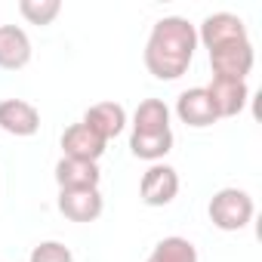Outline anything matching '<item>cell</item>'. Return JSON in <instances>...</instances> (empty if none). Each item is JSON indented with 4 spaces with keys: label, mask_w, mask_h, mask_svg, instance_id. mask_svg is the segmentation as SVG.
Segmentation results:
<instances>
[{
    "label": "cell",
    "mask_w": 262,
    "mask_h": 262,
    "mask_svg": "<svg viewBox=\"0 0 262 262\" xmlns=\"http://www.w3.org/2000/svg\"><path fill=\"white\" fill-rule=\"evenodd\" d=\"M247 40H250V31H247L244 19L234 13H210L198 25V43H204L207 53L228 50V47H237Z\"/></svg>",
    "instance_id": "3957f363"
},
{
    "label": "cell",
    "mask_w": 262,
    "mask_h": 262,
    "mask_svg": "<svg viewBox=\"0 0 262 262\" xmlns=\"http://www.w3.org/2000/svg\"><path fill=\"white\" fill-rule=\"evenodd\" d=\"M28 262H74V253H71V247H65L62 241H40V244L31 250Z\"/></svg>",
    "instance_id": "ac0fdd59"
},
{
    "label": "cell",
    "mask_w": 262,
    "mask_h": 262,
    "mask_svg": "<svg viewBox=\"0 0 262 262\" xmlns=\"http://www.w3.org/2000/svg\"><path fill=\"white\" fill-rule=\"evenodd\" d=\"M129 151L139 161L161 164L173 151V129H167V133H129Z\"/></svg>",
    "instance_id": "5bb4252c"
},
{
    "label": "cell",
    "mask_w": 262,
    "mask_h": 262,
    "mask_svg": "<svg viewBox=\"0 0 262 262\" xmlns=\"http://www.w3.org/2000/svg\"><path fill=\"white\" fill-rule=\"evenodd\" d=\"M105 148H108V142L99 139L86 123H71L65 133H62V158L99 164V158L105 155Z\"/></svg>",
    "instance_id": "8fae6325"
},
{
    "label": "cell",
    "mask_w": 262,
    "mask_h": 262,
    "mask_svg": "<svg viewBox=\"0 0 262 262\" xmlns=\"http://www.w3.org/2000/svg\"><path fill=\"white\" fill-rule=\"evenodd\" d=\"M176 117H179L185 126H191V129H207V126H213L219 117H216V111H213V102H210L207 86H191V90L179 93V99H176Z\"/></svg>",
    "instance_id": "9c48e42d"
},
{
    "label": "cell",
    "mask_w": 262,
    "mask_h": 262,
    "mask_svg": "<svg viewBox=\"0 0 262 262\" xmlns=\"http://www.w3.org/2000/svg\"><path fill=\"white\" fill-rule=\"evenodd\" d=\"M253 65H256V50H253V40L237 43V47H228V50H216V53H210V68H213V77L247 80V74L253 71Z\"/></svg>",
    "instance_id": "52a82bcc"
},
{
    "label": "cell",
    "mask_w": 262,
    "mask_h": 262,
    "mask_svg": "<svg viewBox=\"0 0 262 262\" xmlns=\"http://www.w3.org/2000/svg\"><path fill=\"white\" fill-rule=\"evenodd\" d=\"M105 210L99 188H62L59 191V213L71 222H96Z\"/></svg>",
    "instance_id": "8992f818"
},
{
    "label": "cell",
    "mask_w": 262,
    "mask_h": 262,
    "mask_svg": "<svg viewBox=\"0 0 262 262\" xmlns=\"http://www.w3.org/2000/svg\"><path fill=\"white\" fill-rule=\"evenodd\" d=\"M179 173L176 167L170 164H151L145 173H142V182H139V201L145 207H170L179 194Z\"/></svg>",
    "instance_id": "277c9868"
},
{
    "label": "cell",
    "mask_w": 262,
    "mask_h": 262,
    "mask_svg": "<svg viewBox=\"0 0 262 262\" xmlns=\"http://www.w3.org/2000/svg\"><path fill=\"white\" fill-rule=\"evenodd\" d=\"M31 37L19 25H0V68L4 71H22L31 62Z\"/></svg>",
    "instance_id": "7c38bea8"
},
{
    "label": "cell",
    "mask_w": 262,
    "mask_h": 262,
    "mask_svg": "<svg viewBox=\"0 0 262 262\" xmlns=\"http://www.w3.org/2000/svg\"><path fill=\"white\" fill-rule=\"evenodd\" d=\"M145 262H198V247L182 234H170L155 244Z\"/></svg>",
    "instance_id": "2e32d148"
},
{
    "label": "cell",
    "mask_w": 262,
    "mask_h": 262,
    "mask_svg": "<svg viewBox=\"0 0 262 262\" xmlns=\"http://www.w3.org/2000/svg\"><path fill=\"white\" fill-rule=\"evenodd\" d=\"M19 13L28 25H53L62 13L59 0H19Z\"/></svg>",
    "instance_id": "e0dca14e"
},
{
    "label": "cell",
    "mask_w": 262,
    "mask_h": 262,
    "mask_svg": "<svg viewBox=\"0 0 262 262\" xmlns=\"http://www.w3.org/2000/svg\"><path fill=\"white\" fill-rule=\"evenodd\" d=\"M99 182H102L99 164L59 158V164H56V185H59V191L62 188H99Z\"/></svg>",
    "instance_id": "4fadbf2b"
},
{
    "label": "cell",
    "mask_w": 262,
    "mask_h": 262,
    "mask_svg": "<svg viewBox=\"0 0 262 262\" xmlns=\"http://www.w3.org/2000/svg\"><path fill=\"white\" fill-rule=\"evenodd\" d=\"M80 123H86L99 139L111 142V139H117L123 133V126H126V108L120 102H96V105H90L83 111Z\"/></svg>",
    "instance_id": "30bf717a"
},
{
    "label": "cell",
    "mask_w": 262,
    "mask_h": 262,
    "mask_svg": "<svg viewBox=\"0 0 262 262\" xmlns=\"http://www.w3.org/2000/svg\"><path fill=\"white\" fill-rule=\"evenodd\" d=\"M198 50V28L182 16H164L151 25L145 40V68L158 80H179Z\"/></svg>",
    "instance_id": "6da1fadb"
},
{
    "label": "cell",
    "mask_w": 262,
    "mask_h": 262,
    "mask_svg": "<svg viewBox=\"0 0 262 262\" xmlns=\"http://www.w3.org/2000/svg\"><path fill=\"white\" fill-rule=\"evenodd\" d=\"M0 129L10 136L28 139L40 129V111L25 99H4L0 102Z\"/></svg>",
    "instance_id": "ba28073f"
},
{
    "label": "cell",
    "mask_w": 262,
    "mask_h": 262,
    "mask_svg": "<svg viewBox=\"0 0 262 262\" xmlns=\"http://www.w3.org/2000/svg\"><path fill=\"white\" fill-rule=\"evenodd\" d=\"M170 108L164 99H142L133 111V133H167Z\"/></svg>",
    "instance_id": "9a60e30c"
},
{
    "label": "cell",
    "mask_w": 262,
    "mask_h": 262,
    "mask_svg": "<svg viewBox=\"0 0 262 262\" xmlns=\"http://www.w3.org/2000/svg\"><path fill=\"white\" fill-rule=\"evenodd\" d=\"M253 213H256V204H253L250 191L234 188V185L219 188L210 198V204H207V216H210V222L219 231H241V228H247L253 222Z\"/></svg>",
    "instance_id": "7a4b0ae2"
},
{
    "label": "cell",
    "mask_w": 262,
    "mask_h": 262,
    "mask_svg": "<svg viewBox=\"0 0 262 262\" xmlns=\"http://www.w3.org/2000/svg\"><path fill=\"white\" fill-rule=\"evenodd\" d=\"M207 93H210V102H213V111L216 117H237L247 102H250V86L247 80H228V77H213L207 83Z\"/></svg>",
    "instance_id": "5b68a950"
}]
</instances>
